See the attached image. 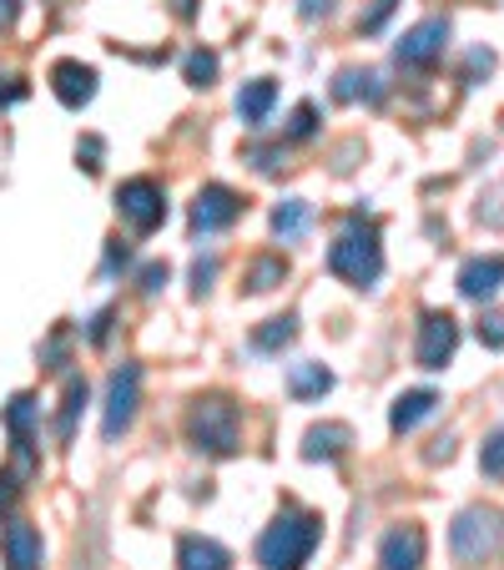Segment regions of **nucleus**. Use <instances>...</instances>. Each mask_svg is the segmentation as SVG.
<instances>
[{
  "label": "nucleus",
  "mask_w": 504,
  "mask_h": 570,
  "mask_svg": "<svg viewBox=\"0 0 504 570\" xmlns=\"http://www.w3.org/2000/svg\"><path fill=\"white\" fill-rule=\"evenodd\" d=\"M107 334H111V308H101L97 313V318H91V328H87V338H91V344H107Z\"/></svg>",
  "instance_id": "e433bc0d"
},
{
  "label": "nucleus",
  "mask_w": 504,
  "mask_h": 570,
  "mask_svg": "<svg viewBox=\"0 0 504 570\" xmlns=\"http://www.w3.org/2000/svg\"><path fill=\"white\" fill-rule=\"evenodd\" d=\"M474 334H480L484 348H504V313H484Z\"/></svg>",
  "instance_id": "c756f323"
},
{
  "label": "nucleus",
  "mask_w": 504,
  "mask_h": 570,
  "mask_svg": "<svg viewBox=\"0 0 504 570\" xmlns=\"http://www.w3.org/2000/svg\"><path fill=\"white\" fill-rule=\"evenodd\" d=\"M454 348H459V323H454V313H424L418 318V338H414V358L418 368H444L454 358Z\"/></svg>",
  "instance_id": "6e6552de"
},
{
  "label": "nucleus",
  "mask_w": 504,
  "mask_h": 570,
  "mask_svg": "<svg viewBox=\"0 0 504 570\" xmlns=\"http://www.w3.org/2000/svg\"><path fill=\"white\" fill-rule=\"evenodd\" d=\"M323 520L308 510H283L268 530L258 535V566L263 570H303L308 556L318 550Z\"/></svg>",
  "instance_id": "f257e3e1"
},
{
  "label": "nucleus",
  "mask_w": 504,
  "mask_h": 570,
  "mask_svg": "<svg viewBox=\"0 0 504 570\" xmlns=\"http://www.w3.org/2000/svg\"><path fill=\"white\" fill-rule=\"evenodd\" d=\"M101 157H107V141H101V137H81V141H76V167H87L91 177L101 173Z\"/></svg>",
  "instance_id": "c85d7f7f"
},
{
  "label": "nucleus",
  "mask_w": 504,
  "mask_h": 570,
  "mask_svg": "<svg viewBox=\"0 0 504 570\" xmlns=\"http://www.w3.org/2000/svg\"><path fill=\"white\" fill-rule=\"evenodd\" d=\"M187 440L207 454H237L243 424H237V404L227 394H202L187 410Z\"/></svg>",
  "instance_id": "20e7f679"
},
{
  "label": "nucleus",
  "mask_w": 504,
  "mask_h": 570,
  "mask_svg": "<svg viewBox=\"0 0 504 570\" xmlns=\"http://www.w3.org/2000/svg\"><path fill=\"white\" fill-rule=\"evenodd\" d=\"M490 71H494V51L490 46H474L470 61H464V81H480V76H490Z\"/></svg>",
  "instance_id": "2f4dec72"
},
{
  "label": "nucleus",
  "mask_w": 504,
  "mask_h": 570,
  "mask_svg": "<svg viewBox=\"0 0 504 570\" xmlns=\"http://www.w3.org/2000/svg\"><path fill=\"white\" fill-rule=\"evenodd\" d=\"M293 338H298V318H293V313L268 318V323H258V328H253V348H258V354H283Z\"/></svg>",
  "instance_id": "412c9836"
},
{
  "label": "nucleus",
  "mask_w": 504,
  "mask_h": 570,
  "mask_svg": "<svg viewBox=\"0 0 504 570\" xmlns=\"http://www.w3.org/2000/svg\"><path fill=\"white\" fill-rule=\"evenodd\" d=\"M81 410H87V379H66L61 414H56V444L76 440V420H81Z\"/></svg>",
  "instance_id": "6ab92c4d"
},
{
  "label": "nucleus",
  "mask_w": 504,
  "mask_h": 570,
  "mask_svg": "<svg viewBox=\"0 0 504 570\" xmlns=\"http://www.w3.org/2000/svg\"><path fill=\"white\" fill-rule=\"evenodd\" d=\"M313 131H318V107H313V101H298L288 117V141H308Z\"/></svg>",
  "instance_id": "a878e982"
},
{
  "label": "nucleus",
  "mask_w": 504,
  "mask_h": 570,
  "mask_svg": "<svg viewBox=\"0 0 504 570\" xmlns=\"http://www.w3.org/2000/svg\"><path fill=\"white\" fill-rule=\"evenodd\" d=\"M16 21H21V0H0V36L11 31Z\"/></svg>",
  "instance_id": "ea45409f"
},
{
  "label": "nucleus",
  "mask_w": 504,
  "mask_h": 570,
  "mask_svg": "<svg viewBox=\"0 0 504 570\" xmlns=\"http://www.w3.org/2000/svg\"><path fill=\"white\" fill-rule=\"evenodd\" d=\"M333 11V0H298V16L303 21H318V16Z\"/></svg>",
  "instance_id": "58836bf2"
},
{
  "label": "nucleus",
  "mask_w": 504,
  "mask_h": 570,
  "mask_svg": "<svg viewBox=\"0 0 504 570\" xmlns=\"http://www.w3.org/2000/svg\"><path fill=\"white\" fill-rule=\"evenodd\" d=\"M480 470L490 474V480H504V430H494L490 440H484V450H480Z\"/></svg>",
  "instance_id": "bb28decb"
},
{
  "label": "nucleus",
  "mask_w": 504,
  "mask_h": 570,
  "mask_svg": "<svg viewBox=\"0 0 504 570\" xmlns=\"http://www.w3.org/2000/svg\"><path fill=\"white\" fill-rule=\"evenodd\" d=\"M213 278H217V258H197L192 263V298H207V293H213Z\"/></svg>",
  "instance_id": "7c9ffc66"
},
{
  "label": "nucleus",
  "mask_w": 504,
  "mask_h": 570,
  "mask_svg": "<svg viewBox=\"0 0 504 570\" xmlns=\"http://www.w3.org/2000/svg\"><path fill=\"white\" fill-rule=\"evenodd\" d=\"M161 288H167V263H147V268H141V293L157 298Z\"/></svg>",
  "instance_id": "72a5a7b5"
},
{
  "label": "nucleus",
  "mask_w": 504,
  "mask_h": 570,
  "mask_svg": "<svg viewBox=\"0 0 504 570\" xmlns=\"http://www.w3.org/2000/svg\"><path fill=\"white\" fill-rule=\"evenodd\" d=\"M444 46H449V21H444V16H429V21H418L404 31V41L394 46V61L404 66V71H434Z\"/></svg>",
  "instance_id": "423d86ee"
},
{
  "label": "nucleus",
  "mask_w": 504,
  "mask_h": 570,
  "mask_svg": "<svg viewBox=\"0 0 504 570\" xmlns=\"http://www.w3.org/2000/svg\"><path fill=\"white\" fill-rule=\"evenodd\" d=\"M333 389V374L323 364H293L288 368V394L293 399H323Z\"/></svg>",
  "instance_id": "4be33fe9"
},
{
  "label": "nucleus",
  "mask_w": 504,
  "mask_h": 570,
  "mask_svg": "<svg viewBox=\"0 0 504 570\" xmlns=\"http://www.w3.org/2000/svg\"><path fill=\"white\" fill-rule=\"evenodd\" d=\"M354 97H364L368 107H384V76L358 71V66H348V71L333 76V101H354Z\"/></svg>",
  "instance_id": "f3484780"
},
{
  "label": "nucleus",
  "mask_w": 504,
  "mask_h": 570,
  "mask_svg": "<svg viewBox=\"0 0 504 570\" xmlns=\"http://www.w3.org/2000/svg\"><path fill=\"white\" fill-rule=\"evenodd\" d=\"M434 410H439V394H434V389H408V394L394 399V410H388V430H394V434H408L414 424L429 420Z\"/></svg>",
  "instance_id": "2eb2a0df"
},
{
  "label": "nucleus",
  "mask_w": 504,
  "mask_h": 570,
  "mask_svg": "<svg viewBox=\"0 0 504 570\" xmlns=\"http://www.w3.org/2000/svg\"><path fill=\"white\" fill-rule=\"evenodd\" d=\"M177 570H233V556L207 535H182L177 540Z\"/></svg>",
  "instance_id": "4468645a"
},
{
  "label": "nucleus",
  "mask_w": 504,
  "mask_h": 570,
  "mask_svg": "<svg viewBox=\"0 0 504 570\" xmlns=\"http://www.w3.org/2000/svg\"><path fill=\"white\" fill-rule=\"evenodd\" d=\"M66 338H71V334H66V328H56V334L51 338H46V368H51V374H61V368H66Z\"/></svg>",
  "instance_id": "473e14b6"
},
{
  "label": "nucleus",
  "mask_w": 504,
  "mask_h": 570,
  "mask_svg": "<svg viewBox=\"0 0 504 570\" xmlns=\"http://www.w3.org/2000/svg\"><path fill=\"white\" fill-rule=\"evenodd\" d=\"M283 278H288V263L283 258H258L253 268H247V293H273Z\"/></svg>",
  "instance_id": "5701e85b"
},
{
  "label": "nucleus",
  "mask_w": 504,
  "mask_h": 570,
  "mask_svg": "<svg viewBox=\"0 0 504 570\" xmlns=\"http://www.w3.org/2000/svg\"><path fill=\"white\" fill-rule=\"evenodd\" d=\"M237 213H243V197L223 183H207L192 203V233H223L237 223Z\"/></svg>",
  "instance_id": "9d476101"
},
{
  "label": "nucleus",
  "mask_w": 504,
  "mask_h": 570,
  "mask_svg": "<svg viewBox=\"0 0 504 570\" xmlns=\"http://www.w3.org/2000/svg\"><path fill=\"white\" fill-rule=\"evenodd\" d=\"M273 101H278V87H273L268 76H258V81H247L243 91H237V117L247 121V127H263L273 111Z\"/></svg>",
  "instance_id": "a211bd4d"
},
{
  "label": "nucleus",
  "mask_w": 504,
  "mask_h": 570,
  "mask_svg": "<svg viewBox=\"0 0 504 570\" xmlns=\"http://www.w3.org/2000/svg\"><path fill=\"white\" fill-rule=\"evenodd\" d=\"M172 16H177V21H192V16H197V0H172Z\"/></svg>",
  "instance_id": "79ce46f5"
},
{
  "label": "nucleus",
  "mask_w": 504,
  "mask_h": 570,
  "mask_svg": "<svg viewBox=\"0 0 504 570\" xmlns=\"http://www.w3.org/2000/svg\"><path fill=\"white\" fill-rule=\"evenodd\" d=\"M308 223H313V207L303 203V197H288V203L273 207V233H278L283 243H298V237L308 233Z\"/></svg>",
  "instance_id": "aec40b11"
},
{
  "label": "nucleus",
  "mask_w": 504,
  "mask_h": 570,
  "mask_svg": "<svg viewBox=\"0 0 504 570\" xmlns=\"http://www.w3.org/2000/svg\"><path fill=\"white\" fill-rule=\"evenodd\" d=\"M429 460H434V464H439V460H454V440H434Z\"/></svg>",
  "instance_id": "a19ab883"
},
{
  "label": "nucleus",
  "mask_w": 504,
  "mask_h": 570,
  "mask_svg": "<svg viewBox=\"0 0 504 570\" xmlns=\"http://www.w3.org/2000/svg\"><path fill=\"white\" fill-rule=\"evenodd\" d=\"M127 258H131V253H127V243H107V278H111V273H121V268H127Z\"/></svg>",
  "instance_id": "4c0bfd02"
},
{
  "label": "nucleus",
  "mask_w": 504,
  "mask_h": 570,
  "mask_svg": "<svg viewBox=\"0 0 504 570\" xmlns=\"http://www.w3.org/2000/svg\"><path fill=\"white\" fill-rule=\"evenodd\" d=\"M51 91H56V101H61V107L81 111L91 97H97V71H91V66H81V61H56L51 66Z\"/></svg>",
  "instance_id": "9b49d317"
},
{
  "label": "nucleus",
  "mask_w": 504,
  "mask_h": 570,
  "mask_svg": "<svg viewBox=\"0 0 504 570\" xmlns=\"http://www.w3.org/2000/svg\"><path fill=\"white\" fill-rule=\"evenodd\" d=\"M394 11H398V0H374V6L358 16V36H378V31H384V21H388Z\"/></svg>",
  "instance_id": "cd10ccee"
},
{
  "label": "nucleus",
  "mask_w": 504,
  "mask_h": 570,
  "mask_svg": "<svg viewBox=\"0 0 504 570\" xmlns=\"http://www.w3.org/2000/svg\"><path fill=\"white\" fill-rule=\"evenodd\" d=\"M348 444H354V430L348 424H313L308 434H303V460H344Z\"/></svg>",
  "instance_id": "dca6fc26"
},
{
  "label": "nucleus",
  "mask_w": 504,
  "mask_h": 570,
  "mask_svg": "<svg viewBox=\"0 0 504 570\" xmlns=\"http://www.w3.org/2000/svg\"><path fill=\"white\" fill-rule=\"evenodd\" d=\"M182 76H187V87H213L217 81V51H187V61H182Z\"/></svg>",
  "instance_id": "393cba45"
},
{
  "label": "nucleus",
  "mask_w": 504,
  "mask_h": 570,
  "mask_svg": "<svg viewBox=\"0 0 504 570\" xmlns=\"http://www.w3.org/2000/svg\"><path fill=\"white\" fill-rule=\"evenodd\" d=\"M328 273L354 283V288H374L378 273H384V243H378L374 223L348 217V227L333 237V248H328Z\"/></svg>",
  "instance_id": "f03ea898"
},
{
  "label": "nucleus",
  "mask_w": 504,
  "mask_h": 570,
  "mask_svg": "<svg viewBox=\"0 0 504 570\" xmlns=\"http://www.w3.org/2000/svg\"><path fill=\"white\" fill-rule=\"evenodd\" d=\"M500 288H504V253H484V258H470L459 268V293L470 303H490Z\"/></svg>",
  "instance_id": "f8f14e48"
},
{
  "label": "nucleus",
  "mask_w": 504,
  "mask_h": 570,
  "mask_svg": "<svg viewBox=\"0 0 504 570\" xmlns=\"http://www.w3.org/2000/svg\"><path fill=\"white\" fill-rule=\"evenodd\" d=\"M449 550L459 566H490L494 556H504V515L494 505L459 510L449 525Z\"/></svg>",
  "instance_id": "7ed1b4c3"
},
{
  "label": "nucleus",
  "mask_w": 504,
  "mask_h": 570,
  "mask_svg": "<svg viewBox=\"0 0 504 570\" xmlns=\"http://www.w3.org/2000/svg\"><path fill=\"white\" fill-rule=\"evenodd\" d=\"M243 161H253L263 177H278L283 167H288V151H283V141H258V147H247Z\"/></svg>",
  "instance_id": "b1692460"
},
{
  "label": "nucleus",
  "mask_w": 504,
  "mask_h": 570,
  "mask_svg": "<svg viewBox=\"0 0 504 570\" xmlns=\"http://www.w3.org/2000/svg\"><path fill=\"white\" fill-rule=\"evenodd\" d=\"M137 404H141V368L137 364H121L117 374H111V384H107V404H101V434H107L111 444L131 430Z\"/></svg>",
  "instance_id": "39448f33"
},
{
  "label": "nucleus",
  "mask_w": 504,
  "mask_h": 570,
  "mask_svg": "<svg viewBox=\"0 0 504 570\" xmlns=\"http://www.w3.org/2000/svg\"><path fill=\"white\" fill-rule=\"evenodd\" d=\"M21 500V474H0V515H11Z\"/></svg>",
  "instance_id": "f704fd0d"
},
{
  "label": "nucleus",
  "mask_w": 504,
  "mask_h": 570,
  "mask_svg": "<svg viewBox=\"0 0 504 570\" xmlns=\"http://www.w3.org/2000/svg\"><path fill=\"white\" fill-rule=\"evenodd\" d=\"M0 546H6V566L11 570H41V530H31L26 520H11L0 530Z\"/></svg>",
  "instance_id": "ddd939ff"
},
{
  "label": "nucleus",
  "mask_w": 504,
  "mask_h": 570,
  "mask_svg": "<svg viewBox=\"0 0 504 570\" xmlns=\"http://www.w3.org/2000/svg\"><path fill=\"white\" fill-rule=\"evenodd\" d=\"M117 213L127 217L137 233H157L167 223V193H161L151 177H131L117 187Z\"/></svg>",
  "instance_id": "0eeeda50"
},
{
  "label": "nucleus",
  "mask_w": 504,
  "mask_h": 570,
  "mask_svg": "<svg viewBox=\"0 0 504 570\" xmlns=\"http://www.w3.org/2000/svg\"><path fill=\"white\" fill-rule=\"evenodd\" d=\"M424 556H429L424 525H394L378 540V570H424Z\"/></svg>",
  "instance_id": "1a4fd4ad"
},
{
  "label": "nucleus",
  "mask_w": 504,
  "mask_h": 570,
  "mask_svg": "<svg viewBox=\"0 0 504 570\" xmlns=\"http://www.w3.org/2000/svg\"><path fill=\"white\" fill-rule=\"evenodd\" d=\"M26 97V81L21 76H0V107H16Z\"/></svg>",
  "instance_id": "c9c22d12"
}]
</instances>
